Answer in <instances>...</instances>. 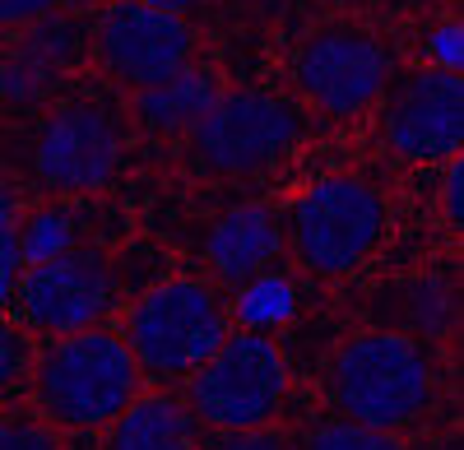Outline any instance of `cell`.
<instances>
[{"label":"cell","instance_id":"1","mask_svg":"<svg viewBox=\"0 0 464 450\" xmlns=\"http://www.w3.org/2000/svg\"><path fill=\"white\" fill-rule=\"evenodd\" d=\"M33 395L61 427H107L140 395V362L111 330L61 334L33 367Z\"/></svg>","mask_w":464,"mask_h":450},{"label":"cell","instance_id":"2","mask_svg":"<svg viewBox=\"0 0 464 450\" xmlns=\"http://www.w3.org/2000/svg\"><path fill=\"white\" fill-rule=\"evenodd\" d=\"M330 390L348 423L400 432L432 399V367L409 334L367 330L348 340L330 367Z\"/></svg>","mask_w":464,"mask_h":450},{"label":"cell","instance_id":"3","mask_svg":"<svg viewBox=\"0 0 464 450\" xmlns=\"http://www.w3.org/2000/svg\"><path fill=\"white\" fill-rule=\"evenodd\" d=\"M227 340V316L196 279H168L149 288L126 316V349L140 371L190 377Z\"/></svg>","mask_w":464,"mask_h":450},{"label":"cell","instance_id":"4","mask_svg":"<svg viewBox=\"0 0 464 450\" xmlns=\"http://www.w3.org/2000/svg\"><path fill=\"white\" fill-rule=\"evenodd\" d=\"M288 367L269 334H227V340L190 371V408L196 418L218 432L265 427L269 414L284 404Z\"/></svg>","mask_w":464,"mask_h":450},{"label":"cell","instance_id":"5","mask_svg":"<svg viewBox=\"0 0 464 450\" xmlns=\"http://www.w3.org/2000/svg\"><path fill=\"white\" fill-rule=\"evenodd\" d=\"M196 154L218 177H256L293 154L302 139L297 107L269 89H232L218 93L214 107L190 126Z\"/></svg>","mask_w":464,"mask_h":450},{"label":"cell","instance_id":"6","mask_svg":"<svg viewBox=\"0 0 464 450\" xmlns=\"http://www.w3.org/2000/svg\"><path fill=\"white\" fill-rule=\"evenodd\" d=\"M385 205L362 177H321L293 209V246L312 274H348L381 246Z\"/></svg>","mask_w":464,"mask_h":450},{"label":"cell","instance_id":"7","mask_svg":"<svg viewBox=\"0 0 464 450\" xmlns=\"http://www.w3.org/2000/svg\"><path fill=\"white\" fill-rule=\"evenodd\" d=\"M93 52L111 80L140 89H153L181 74L196 52V33L181 14H163L140 0H116V5L98 19Z\"/></svg>","mask_w":464,"mask_h":450},{"label":"cell","instance_id":"8","mask_svg":"<svg viewBox=\"0 0 464 450\" xmlns=\"http://www.w3.org/2000/svg\"><path fill=\"white\" fill-rule=\"evenodd\" d=\"M293 80L325 117H358L391 84V56L358 28H321L297 52Z\"/></svg>","mask_w":464,"mask_h":450},{"label":"cell","instance_id":"9","mask_svg":"<svg viewBox=\"0 0 464 450\" xmlns=\"http://www.w3.org/2000/svg\"><path fill=\"white\" fill-rule=\"evenodd\" d=\"M19 307H24V321L43 334H80V330H93L111 302H116V283H111V270L107 260L89 246H70L43 265H28L19 274Z\"/></svg>","mask_w":464,"mask_h":450},{"label":"cell","instance_id":"10","mask_svg":"<svg viewBox=\"0 0 464 450\" xmlns=\"http://www.w3.org/2000/svg\"><path fill=\"white\" fill-rule=\"evenodd\" d=\"M121 168V135L93 102H70L43 121L33 144V172L52 191H102Z\"/></svg>","mask_w":464,"mask_h":450},{"label":"cell","instance_id":"11","mask_svg":"<svg viewBox=\"0 0 464 450\" xmlns=\"http://www.w3.org/2000/svg\"><path fill=\"white\" fill-rule=\"evenodd\" d=\"M385 139L400 158L441 163L464 144V80L446 70H413L385 102Z\"/></svg>","mask_w":464,"mask_h":450},{"label":"cell","instance_id":"12","mask_svg":"<svg viewBox=\"0 0 464 450\" xmlns=\"http://www.w3.org/2000/svg\"><path fill=\"white\" fill-rule=\"evenodd\" d=\"M279 218L265 205H232L209 233V265L223 283H251L260 279L279 255Z\"/></svg>","mask_w":464,"mask_h":450},{"label":"cell","instance_id":"13","mask_svg":"<svg viewBox=\"0 0 464 450\" xmlns=\"http://www.w3.org/2000/svg\"><path fill=\"white\" fill-rule=\"evenodd\" d=\"M65 61H70V28L61 19L37 24L14 52L0 56V98H14V102L43 98L56 84Z\"/></svg>","mask_w":464,"mask_h":450},{"label":"cell","instance_id":"14","mask_svg":"<svg viewBox=\"0 0 464 450\" xmlns=\"http://www.w3.org/2000/svg\"><path fill=\"white\" fill-rule=\"evenodd\" d=\"M107 450H196V418L172 395L130 399V408L111 423Z\"/></svg>","mask_w":464,"mask_h":450},{"label":"cell","instance_id":"15","mask_svg":"<svg viewBox=\"0 0 464 450\" xmlns=\"http://www.w3.org/2000/svg\"><path fill=\"white\" fill-rule=\"evenodd\" d=\"M218 93H223V89L214 84L209 70H190V65H186L181 74H172V80L135 93V117H140L149 130H159V135H177V130L196 126L205 111L214 107Z\"/></svg>","mask_w":464,"mask_h":450},{"label":"cell","instance_id":"16","mask_svg":"<svg viewBox=\"0 0 464 450\" xmlns=\"http://www.w3.org/2000/svg\"><path fill=\"white\" fill-rule=\"evenodd\" d=\"M242 288L246 292H242V302H237V316H242V325L251 334H265V330H275V325H284L293 316V288H288V279L260 274V279H251Z\"/></svg>","mask_w":464,"mask_h":450},{"label":"cell","instance_id":"17","mask_svg":"<svg viewBox=\"0 0 464 450\" xmlns=\"http://www.w3.org/2000/svg\"><path fill=\"white\" fill-rule=\"evenodd\" d=\"M19 233V255L24 265H43V260L61 255L74 246V228H70V214L61 209H43L28 218V228H14Z\"/></svg>","mask_w":464,"mask_h":450},{"label":"cell","instance_id":"18","mask_svg":"<svg viewBox=\"0 0 464 450\" xmlns=\"http://www.w3.org/2000/svg\"><path fill=\"white\" fill-rule=\"evenodd\" d=\"M409 297H413L409 316H413V325H418L422 334H446V330L455 325V316H459L450 283H446V279H437V274L418 279V283L409 288Z\"/></svg>","mask_w":464,"mask_h":450},{"label":"cell","instance_id":"19","mask_svg":"<svg viewBox=\"0 0 464 450\" xmlns=\"http://www.w3.org/2000/svg\"><path fill=\"white\" fill-rule=\"evenodd\" d=\"M306 450H400V441H395V432H376V427H362V423L334 418V423L312 432Z\"/></svg>","mask_w":464,"mask_h":450},{"label":"cell","instance_id":"20","mask_svg":"<svg viewBox=\"0 0 464 450\" xmlns=\"http://www.w3.org/2000/svg\"><path fill=\"white\" fill-rule=\"evenodd\" d=\"M33 377V344L28 334L10 321H0V399L14 395Z\"/></svg>","mask_w":464,"mask_h":450},{"label":"cell","instance_id":"21","mask_svg":"<svg viewBox=\"0 0 464 450\" xmlns=\"http://www.w3.org/2000/svg\"><path fill=\"white\" fill-rule=\"evenodd\" d=\"M0 450H61L47 423H0Z\"/></svg>","mask_w":464,"mask_h":450},{"label":"cell","instance_id":"22","mask_svg":"<svg viewBox=\"0 0 464 450\" xmlns=\"http://www.w3.org/2000/svg\"><path fill=\"white\" fill-rule=\"evenodd\" d=\"M24 274V255H19V233L14 228H0V307L14 297Z\"/></svg>","mask_w":464,"mask_h":450},{"label":"cell","instance_id":"23","mask_svg":"<svg viewBox=\"0 0 464 450\" xmlns=\"http://www.w3.org/2000/svg\"><path fill=\"white\" fill-rule=\"evenodd\" d=\"M65 0H0V24L5 28H28V24H43L52 19Z\"/></svg>","mask_w":464,"mask_h":450},{"label":"cell","instance_id":"24","mask_svg":"<svg viewBox=\"0 0 464 450\" xmlns=\"http://www.w3.org/2000/svg\"><path fill=\"white\" fill-rule=\"evenodd\" d=\"M432 56H437V70L459 74V61H464V28L459 24H441L432 33Z\"/></svg>","mask_w":464,"mask_h":450},{"label":"cell","instance_id":"25","mask_svg":"<svg viewBox=\"0 0 464 450\" xmlns=\"http://www.w3.org/2000/svg\"><path fill=\"white\" fill-rule=\"evenodd\" d=\"M223 450H288V445H284V436H275V432L251 427V432H227Z\"/></svg>","mask_w":464,"mask_h":450},{"label":"cell","instance_id":"26","mask_svg":"<svg viewBox=\"0 0 464 450\" xmlns=\"http://www.w3.org/2000/svg\"><path fill=\"white\" fill-rule=\"evenodd\" d=\"M459 186H464V168H459V158H455L450 172H446V218H455V223H459V214H464V205H459Z\"/></svg>","mask_w":464,"mask_h":450},{"label":"cell","instance_id":"27","mask_svg":"<svg viewBox=\"0 0 464 450\" xmlns=\"http://www.w3.org/2000/svg\"><path fill=\"white\" fill-rule=\"evenodd\" d=\"M14 214H19V205H14V191L5 186V177H0V228H14Z\"/></svg>","mask_w":464,"mask_h":450},{"label":"cell","instance_id":"28","mask_svg":"<svg viewBox=\"0 0 464 450\" xmlns=\"http://www.w3.org/2000/svg\"><path fill=\"white\" fill-rule=\"evenodd\" d=\"M140 5H153V10H163V14H186L190 5H200V0H140Z\"/></svg>","mask_w":464,"mask_h":450}]
</instances>
